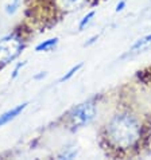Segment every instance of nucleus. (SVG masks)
I'll list each match as a JSON object with an SVG mask.
<instances>
[{"label": "nucleus", "mask_w": 151, "mask_h": 160, "mask_svg": "<svg viewBox=\"0 0 151 160\" xmlns=\"http://www.w3.org/2000/svg\"><path fill=\"white\" fill-rule=\"evenodd\" d=\"M140 137L142 125L131 113H119L107 124V139L117 149L134 148Z\"/></svg>", "instance_id": "f257e3e1"}, {"label": "nucleus", "mask_w": 151, "mask_h": 160, "mask_svg": "<svg viewBox=\"0 0 151 160\" xmlns=\"http://www.w3.org/2000/svg\"><path fill=\"white\" fill-rule=\"evenodd\" d=\"M96 114V106L92 101H86L84 104L76 106L72 110L69 116V124L73 129H78V128H82L88 125L93 118H95Z\"/></svg>", "instance_id": "f03ea898"}, {"label": "nucleus", "mask_w": 151, "mask_h": 160, "mask_svg": "<svg viewBox=\"0 0 151 160\" xmlns=\"http://www.w3.org/2000/svg\"><path fill=\"white\" fill-rule=\"evenodd\" d=\"M148 48H151V34L144 35V37L138 39V41L131 46L130 50H128V54L130 55L139 54V52H143L146 50H148Z\"/></svg>", "instance_id": "7ed1b4c3"}, {"label": "nucleus", "mask_w": 151, "mask_h": 160, "mask_svg": "<svg viewBox=\"0 0 151 160\" xmlns=\"http://www.w3.org/2000/svg\"><path fill=\"white\" fill-rule=\"evenodd\" d=\"M26 106H27V102H24V104L18 105V106H15V108L10 109L8 112L3 113L2 116H0V127L6 125V124H8V122L11 121V120H14L15 117H18V116H19V114H20L22 112H23L24 109H26Z\"/></svg>", "instance_id": "20e7f679"}, {"label": "nucleus", "mask_w": 151, "mask_h": 160, "mask_svg": "<svg viewBox=\"0 0 151 160\" xmlns=\"http://www.w3.org/2000/svg\"><path fill=\"white\" fill-rule=\"evenodd\" d=\"M62 10H74L78 8L85 0H57Z\"/></svg>", "instance_id": "39448f33"}, {"label": "nucleus", "mask_w": 151, "mask_h": 160, "mask_svg": "<svg viewBox=\"0 0 151 160\" xmlns=\"http://www.w3.org/2000/svg\"><path fill=\"white\" fill-rule=\"evenodd\" d=\"M57 43H58V38L47 39V41H43L42 43H39L38 46L35 47V51H49V50H51L53 47H55Z\"/></svg>", "instance_id": "423d86ee"}, {"label": "nucleus", "mask_w": 151, "mask_h": 160, "mask_svg": "<svg viewBox=\"0 0 151 160\" xmlns=\"http://www.w3.org/2000/svg\"><path fill=\"white\" fill-rule=\"evenodd\" d=\"M19 4H20V0H7L6 3V12L7 14H15L16 10L19 8Z\"/></svg>", "instance_id": "0eeeda50"}, {"label": "nucleus", "mask_w": 151, "mask_h": 160, "mask_svg": "<svg viewBox=\"0 0 151 160\" xmlns=\"http://www.w3.org/2000/svg\"><path fill=\"white\" fill-rule=\"evenodd\" d=\"M81 68H82V62H80L78 65L73 66V68L70 69V70H69V72L66 73V74H64V75H62V77L60 78V81H58V82H64V81H68V79H70V78H72V77H73V75H74L76 73L78 72L80 69H81Z\"/></svg>", "instance_id": "6e6552de"}, {"label": "nucleus", "mask_w": 151, "mask_h": 160, "mask_svg": "<svg viewBox=\"0 0 151 160\" xmlns=\"http://www.w3.org/2000/svg\"><path fill=\"white\" fill-rule=\"evenodd\" d=\"M95 14H96L95 11H89V12H88V14H86L85 16L82 18L81 20H80V24H78V30H80V31L84 30V28H85L88 24L91 23V20L93 19V18H95Z\"/></svg>", "instance_id": "1a4fd4ad"}, {"label": "nucleus", "mask_w": 151, "mask_h": 160, "mask_svg": "<svg viewBox=\"0 0 151 160\" xmlns=\"http://www.w3.org/2000/svg\"><path fill=\"white\" fill-rule=\"evenodd\" d=\"M126 6H127V3L124 2V0H120V2L116 4V8H115V11H116V12H122L124 8H126Z\"/></svg>", "instance_id": "9d476101"}]
</instances>
